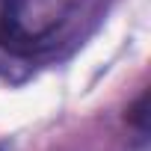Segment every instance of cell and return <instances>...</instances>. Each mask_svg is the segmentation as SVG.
Masks as SVG:
<instances>
[{"label":"cell","instance_id":"1","mask_svg":"<svg viewBox=\"0 0 151 151\" xmlns=\"http://www.w3.org/2000/svg\"><path fill=\"white\" fill-rule=\"evenodd\" d=\"M24 0H0V47L15 53V56H30L45 45V36L30 33L21 21Z\"/></svg>","mask_w":151,"mask_h":151},{"label":"cell","instance_id":"2","mask_svg":"<svg viewBox=\"0 0 151 151\" xmlns=\"http://www.w3.org/2000/svg\"><path fill=\"white\" fill-rule=\"evenodd\" d=\"M127 119H130V122H133L142 133L148 130V92H145V95H142V98H139V101L127 110Z\"/></svg>","mask_w":151,"mask_h":151}]
</instances>
